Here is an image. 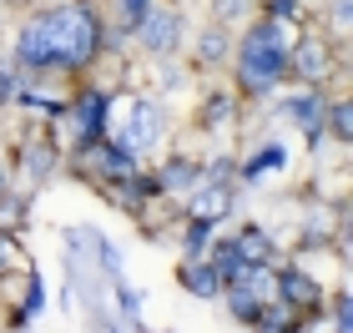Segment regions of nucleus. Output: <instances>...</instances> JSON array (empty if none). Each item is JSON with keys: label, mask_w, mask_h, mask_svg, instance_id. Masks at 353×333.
I'll return each mask as SVG.
<instances>
[{"label": "nucleus", "mask_w": 353, "mask_h": 333, "mask_svg": "<svg viewBox=\"0 0 353 333\" xmlns=\"http://www.w3.org/2000/svg\"><path fill=\"white\" fill-rule=\"evenodd\" d=\"M333 132H339V137H348V106H339V111H333Z\"/></svg>", "instance_id": "obj_3"}, {"label": "nucleus", "mask_w": 353, "mask_h": 333, "mask_svg": "<svg viewBox=\"0 0 353 333\" xmlns=\"http://www.w3.org/2000/svg\"><path fill=\"white\" fill-rule=\"evenodd\" d=\"M283 76H288V30H283V21L252 26L243 36V46H237V86L248 97H268Z\"/></svg>", "instance_id": "obj_2"}, {"label": "nucleus", "mask_w": 353, "mask_h": 333, "mask_svg": "<svg viewBox=\"0 0 353 333\" xmlns=\"http://www.w3.org/2000/svg\"><path fill=\"white\" fill-rule=\"evenodd\" d=\"M96 36H101V26H96V15L86 6L41 10V15L26 21L15 56H21V66H30V71H76L96 56V46H101Z\"/></svg>", "instance_id": "obj_1"}]
</instances>
